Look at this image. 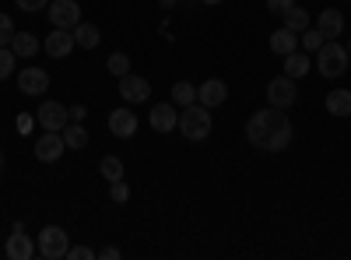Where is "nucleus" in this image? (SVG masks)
I'll return each instance as SVG.
<instances>
[{"label":"nucleus","instance_id":"f257e3e1","mask_svg":"<svg viewBox=\"0 0 351 260\" xmlns=\"http://www.w3.org/2000/svg\"><path fill=\"white\" fill-rule=\"evenodd\" d=\"M246 141L253 144V148L271 152V155H274V152H285L288 144H291L288 113H285V109H274V106L253 113L250 123H246Z\"/></svg>","mask_w":351,"mask_h":260},{"label":"nucleus","instance_id":"f03ea898","mask_svg":"<svg viewBox=\"0 0 351 260\" xmlns=\"http://www.w3.org/2000/svg\"><path fill=\"white\" fill-rule=\"evenodd\" d=\"M348 64H351V53L337 39H327L324 46L316 49V67H319L324 78H341L348 71Z\"/></svg>","mask_w":351,"mask_h":260},{"label":"nucleus","instance_id":"7ed1b4c3","mask_svg":"<svg viewBox=\"0 0 351 260\" xmlns=\"http://www.w3.org/2000/svg\"><path fill=\"white\" fill-rule=\"evenodd\" d=\"M211 113H208V106H200V102H193V106H186V109H180V134L186 137V141H204L211 134Z\"/></svg>","mask_w":351,"mask_h":260},{"label":"nucleus","instance_id":"20e7f679","mask_svg":"<svg viewBox=\"0 0 351 260\" xmlns=\"http://www.w3.org/2000/svg\"><path fill=\"white\" fill-rule=\"evenodd\" d=\"M39 257L43 260H67V250H71V236L64 233L60 225H46L39 233V243H36Z\"/></svg>","mask_w":351,"mask_h":260},{"label":"nucleus","instance_id":"39448f33","mask_svg":"<svg viewBox=\"0 0 351 260\" xmlns=\"http://www.w3.org/2000/svg\"><path fill=\"white\" fill-rule=\"evenodd\" d=\"M295 99H299L295 78L281 74V78H274V81L267 84V102H271L274 109H291V106H295Z\"/></svg>","mask_w":351,"mask_h":260},{"label":"nucleus","instance_id":"423d86ee","mask_svg":"<svg viewBox=\"0 0 351 260\" xmlns=\"http://www.w3.org/2000/svg\"><path fill=\"white\" fill-rule=\"evenodd\" d=\"M49 21L53 28H71L74 32V25L81 21V8H77V0H49Z\"/></svg>","mask_w":351,"mask_h":260},{"label":"nucleus","instance_id":"0eeeda50","mask_svg":"<svg viewBox=\"0 0 351 260\" xmlns=\"http://www.w3.org/2000/svg\"><path fill=\"white\" fill-rule=\"evenodd\" d=\"M18 92L21 95H46L49 92V74L43 67H21L18 71Z\"/></svg>","mask_w":351,"mask_h":260},{"label":"nucleus","instance_id":"6e6552de","mask_svg":"<svg viewBox=\"0 0 351 260\" xmlns=\"http://www.w3.org/2000/svg\"><path fill=\"white\" fill-rule=\"evenodd\" d=\"M74 32H71V28H53V32L43 39V49L53 56V60H64V56H71L74 53Z\"/></svg>","mask_w":351,"mask_h":260},{"label":"nucleus","instance_id":"1a4fd4ad","mask_svg":"<svg viewBox=\"0 0 351 260\" xmlns=\"http://www.w3.org/2000/svg\"><path fill=\"white\" fill-rule=\"evenodd\" d=\"M39 123H43V130H64V127L71 123V109H67L64 102L46 99V102L39 106Z\"/></svg>","mask_w":351,"mask_h":260},{"label":"nucleus","instance_id":"9d476101","mask_svg":"<svg viewBox=\"0 0 351 260\" xmlns=\"http://www.w3.org/2000/svg\"><path fill=\"white\" fill-rule=\"evenodd\" d=\"M36 257V243L25 233V225L14 222V233L8 236V260H32Z\"/></svg>","mask_w":351,"mask_h":260},{"label":"nucleus","instance_id":"9b49d317","mask_svg":"<svg viewBox=\"0 0 351 260\" xmlns=\"http://www.w3.org/2000/svg\"><path fill=\"white\" fill-rule=\"evenodd\" d=\"M64 152H67V144H64V134H60V130H46V134L36 141V158L46 162V165L56 162Z\"/></svg>","mask_w":351,"mask_h":260},{"label":"nucleus","instance_id":"f8f14e48","mask_svg":"<svg viewBox=\"0 0 351 260\" xmlns=\"http://www.w3.org/2000/svg\"><path fill=\"white\" fill-rule=\"evenodd\" d=\"M148 123H152L158 134H169V130L180 127V113H176L172 102H155L152 113H148Z\"/></svg>","mask_w":351,"mask_h":260},{"label":"nucleus","instance_id":"ddd939ff","mask_svg":"<svg viewBox=\"0 0 351 260\" xmlns=\"http://www.w3.org/2000/svg\"><path fill=\"white\" fill-rule=\"evenodd\" d=\"M120 95H123L127 102H144V99L152 95V81L130 71V74H123V78H120Z\"/></svg>","mask_w":351,"mask_h":260},{"label":"nucleus","instance_id":"4468645a","mask_svg":"<svg viewBox=\"0 0 351 260\" xmlns=\"http://www.w3.org/2000/svg\"><path fill=\"white\" fill-rule=\"evenodd\" d=\"M225 99H228V88H225V81H221V78H208V81H204L200 88H197V102H200V106H208V109L221 106Z\"/></svg>","mask_w":351,"mask_h":260},{"label":"nucleus","instance_id":"2eb2a0df","mask_svg":"<svg viewBox=\"0 0 351 260\" xmlns=\"http://www.w3.org/2000/svg\"><path fill=\"white\" fill-rule=\"evenodd\" d=\"M316 28L324 32V39H337L344 32V14L334 11V8H324V11L316 14Z\"/></svg>","mask_w":351,"mask_h":260},{"label":"nucleus","instance_id":"dca6fc26","mask_svg":"<svg viewBox=\"0 0 351 260\" xmlns=\"http://www.w3.org/2000/svg\"><path fill=\"white\" fill-rule=\"evenodd\" d=\"M109 130L116 137H134L137 134V117H134L130 109H112L109 113Z\"/></svg>","mask_w":351,"mask_h":260},{"label":"nucleus","instance_id":"f3484780","mask_svg":"<svg viewBox=\"0 0 351 260\" xmlns=\"http://www.w3.org/2000/svg\"><path fill=\"white\" fill-rule=\"evenodd\" d=\"M11 49H14V56H18V60H32V56L43 49V43L36 39V32H14V39H11Z\"/></svg>","mask_w":351,"mask_h":260},{"label":"nucleus","instance_id":"a211bd4d","mask_svg":"<svg viewBox=\"0 0 351 260\" xmlns=\"http://www.w3.org/2000/svg\"><path fill=\"white\" fill-rule=\"evenodd\" d=\"M299 49V32H291V28H278V32L271 36V53L278 56H288V53H295Z\"/></svg>","mask_w":351,"mask_h":260},{"label":"nucleus","instance_id":"6ab92c4d","mask_svg":"<svg viewBox=\"0 0 351 260\" xmlns=\"http://www.w3.org/2000/svg\"><path fill=\"white\" fill-rule=\"evenodd\" d=\"M74 43H77L81 49H95V46L102 43V32H99L92 21H77V25H74Z\"/></svg>","mask_w":351,"mask_h":260},{"label":"nucleus","instance_id":"aec40b11","mask_svg":"<svg viewBox=\"0 0 351 260\" xmlns=\"http://www.w3.org/2000/svg\"><path fill=\"white\" fill-rule=\"evenodd\" d=\"M327 113L330 117H351V92L348 88L327 92Z\"/></svg>","mask_w":351,"mask_h":260},{"label":"nucleus","instance_id":"412c9836","mask_svg":"<svg viewBox=\"0 0 351 260\" xmlns=\"http://www.w3.org/2000/svg\"><path fill=\"white\" fill-rule=\"evenodd\" d=\"M285 74L295 78V81L306 78V74H309V53H306V49H302V53H299V49L288 53V56H285Z\"/></svg>","mask_w":351,"mask_h":260},{"label":"nucleus","instance_id":"4be33fe9","mask_svg":"<svg viewBox=\"0 0 351 260\" xmlns=\"http://www.w3.org/2000/svg\"><path fill=\"white\" fill-rule=\"evenodd\" d=\"M193 102H197V84L176 81V84H172V106H176V109H186V106H193Z\"/></svg>","mask_w":351,"mask_h":260},{"label":"nucleus","instance_id":"5701e85b","mask_svg":"<svg viewBox=\"0 0 351 260\" xmlns=\"http://www.w3.org/2000/svg\"><path fill=\"white\" fill-rule=\"evenodd\" d=\"M281 18H285V28H291V32H306V28L313 25V21H309V11L299 8V4H291Z\"/></svg>","mask_w":351,"mask_h":260},{"label":"nucleus","instance_id":"b1692460","mask_svg":"<svg viewBox=\"0 0 351 260\" xmlns=\"http://www.w3.org/2000/svg\"><path fill=\"white\" fill-rule=\"evenodd\" d=\"M64 144H67V152H81L84 148V144H88V130L81 127V123H67L64 130Z\"/></svg>","mask_w":351,"mask_h":260},{"label":"nucleus","instance_id":"393cba45","mask_svg":"<svg viewBox=\"0 0 351 260\" xmlns=\"http://www.w3.org/2000/svg\"><path fill=\"white\" fill-rule=\"evenodd\" d=\"M324 43H327V39H324V32H319L316 25H309L306 32H299V46H302L306 53H316V49L324 46Z\"/></svg>","mask_w":351,"mask_h":260},{"label":"nucleus","instance_id":"a878e982","mask_svg":"<svg viewBox=\"0 0 351 260\" xmlns=\"http://www.w3.org/2000/svg\"><path fill=\"white\" fill-rule=\"evenodd\" d=\"M99 172H102L109 183H116V180H123V162L116 158V155H106V158L99 162Z\"/></svg>","mask_w":351,"mask_h":260},{"label":"nucleus","instance_id":"bb28decb","mask_svg":"<svg viewBox=\"0 0 351 260\" xmlns=\"http://www.w3.org/2000/svg\"><path fill=\"white\" fill-rule=\"evenodd\" d=\"M106 67H109L112 78H123V74H130V56L127 53H112L109 60H106Z\"/></svg>","mask_w":351,"mask_h":260},{"label":"nucleus","instance_id":"cd10ccee","mask_svg":"<svg viewBox=\"0 0 351 260\" xmlns=\"http://www.w3.org/2000/svg\"><path fill=\"white\" fill-rule=\"evenodd\" d=\"M14 64H18V56H14V49H11V46H0V81H4V78H11V74H14Z\"/></svg>","mask_w":351,"mask_h":260},{"label":"nucleus","instance_id":"c85d7f7f","mask_svg":"<svg viewBox=\"0 0 351 260\" xmlns=\"http://www.w3.org/2000/svg\"><path fill=\"white\" fill-rule=\"evenodd\" d=\"M14 21H11V14H4L0 11V46H11V39H14Z\"/></svg>","mask_w":351,"mask_h":260},{"label":"nucleus","instance_id":"c756f323","mask_svg":"<svg viewBox=\"0 0 351 260\" xmlns=\"http://www.w3.org/2000/svg\"><path fill=\"white\" fill-rule=\"evenodd\" d=\"M109 197L116 200V204H127V200H130V187L123 180H116V183H109Z\"/></svg>","mask_w":351,"mask_h":260},{"label":"nucleus","instance_id":"7c9ffc66","mask_svg":"<svg viewBox=\"0 0 351 260\" xmlns=\"http://www.w3.org/2000/svg\"><path fill=\"white\" fill-rule=\"evenodd\" d=\"M18 4V11H25V14H36V11H46L49 8V0H14Z\"/></svg>","mask_w":351,"mask_h":260},{"label":"nucleus","instance_id":"2f4dec72","mask_svg":"<svg viewBox=\"0 0 351 260\" xmlns=\"http://www.w3.org/2000/svg\"><path fill=\"white\" fill-rule=\"evenodd\" d=\"M88 257H95L92 246H71L67 250V260H88Z\"/></svg>","mask_w":351,"mask_h":260},{"label":"nucleus","instance_id":"473e14b6","mask_svg":"<svg viewBox=\"0 0 351 260\" xmlns=\"http://www.w3.org/2000/svg\"><path fill=\"white\" fill-rule=\"evenodd\" d=\"M291 4H295V0H267V11H271V14H285Z\"/></svg>","mask_w":351,"mask_h":260},{"label":"nucleus","instance_id":"72a5a7b5","mask_svg":"<svg viewBox=\"0 0 351 260\" xmlns=\"http://www.w3.org/2000/svg\"><path fill=\"white\" fill-rule=\"evenodd\" d=\"M84 117H88V109H84V106H71V123H81Z\"/></svg>","mask_w":351,"mask_h":260},{"label":"nucleus","instance_id":"f704fd0d","mask_svg":"<svg viewBox=\"0 0 351 260\" xmlns=\"http://www.w3.org/2000/svg\"><path fill=\"white\" fill-rule=\"evenodd\" d=\"M18 130H21V134L32 130V117H28V113H21V117H18Z\"/></svg>","mask_w":351,"mask_h":260},{"label":"nucleus","instance_id":"c9c22d12","mask_svg":"<svg viewBox=\"0 0 351 260\" xmlns=\"http://www.w3.org/2000/svg\"><path fill=\"white\" fill-rule=\"evenodd\" d=\"M95 257H102V260H116V257H120V250H116V246H106V250H99Z\"/></svg>","mask_w":351,"mask_h":260},{"label":"nucleus","instance_id":"e433bc0d","mask_svg":"<svg viewBox=\"0 0 351 260\" xmlns=\"http://www.w3.org/2000/svg\"><path fill=\"white\" fill-rule=\"evenodd\" d=\"M176 4V0H162V8H172Z\"/></svg>","mask_w":351,"mask_h":260},{"label":"nucleus","instance_id":"4c0bfd02","mask_svg":"<svg viewBox=\"0 0 351 260\" xmlns=\"http://www.w3.org/2000/svg\"><path fill=\"white\" fill-rule=\"evenodd\" d=\"M200 4H221V0H200Z\"/></svg>","mask_w":351,"mask_h":260},{"label":"nucleus","instance_id":"58836bf2","mask_svg":"<svg viewBox=\"0 0 351 260\" xmlns=\"http://www.w3.org/2000/svg\"><path fill=\"white\" fill-rule=\"evenodd\" d=\"M0 172H4V152H0Z\"/></svg>","mask_w":351,"mask_h":260},{"label":"nucleus","instance_id":"ea45409f","mask_svg":"<svg viewBox=\"0 0 351 260\" xmlns=\"http://www.w3.org/2000/svg\"><path fill=\"white\" fill-rule=\"evenodd\" d=\"M348 53H351V39H348Z\"/></svg>","mask_w":351,"mask_h":260}]
</instances>
